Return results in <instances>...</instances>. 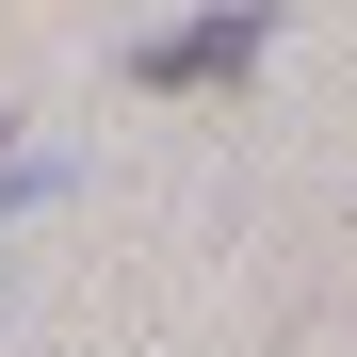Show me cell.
<instances>
[{"instance_id": "obj_1", "label": "cell", "mask_w": 357, "mask_h": 357, "mask_svg": "<svg viewBox=\"0 0 357 357\" xmlns=\"http://www.w3.org/2000/svg\"><path fill=\"white\" fill-rule=\"evenodd\" d=\"M244 66H260V0L178 17V33H146V49H130V82H146V98H195V82H244Z\"/></svg>"}]
</instances>
